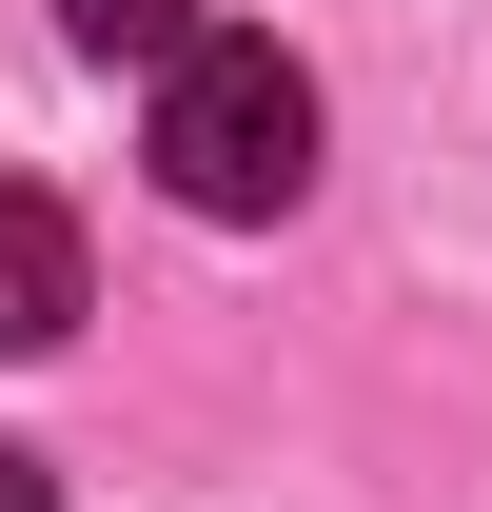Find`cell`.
<instances>
[{"label": "cell", "mask_w": 492, "mask_h": 512, "mask_svg": "<svg viewBox=\"0 0 492 512\" xmlns=\"http://www.w3.org/2000/svg\"><path fill=\"white\" fill-rule=\"evenodd\" d=\"M158 178H178L197 217H296L315 197V79L276 60V40L158 60Z\"/></svg>", "instance_id": "6da1fadb"}, {"label": "cell", "mask_w": 492, "mask_h": 512, "mask_svg": "<svg viewBox=\"0 0 492 512\" xmlns=\"http://www.w3.org/2000/svg\"><path fill=\"white\" fill-rule=\"evenodd\" d=\"M60 335H79V217L0 178V355H60Z\"/></svg>", "instance_id": "7a4b0ae2"}, {"label": "cell", "mask_w": 492, "mask_h": 512, "mask_svg": "<svg viewBox=\"0 0 492 512\" xmlns=\"http://www.w3.org/2000/svg\"><path fill=\"white\" fill-rule=\"evenodd\" d=\"M79 60H197V0H60Z\"/></svg>", "instance_id": "3957f363"}, {"label": "cell", "mask_w": 492, "mask_h": 512, "mask_svg": "<svg viewBox=\"0 0 492 512\" xmlns=\"http://www.w3.org/2000/svg\"><path fill=\"white\" fill-rule=\"evenodd\" d=\"M0 512H60V493H40V453H0Z\"/></svg>", "instance_id": "277c9868"}]
</instances>
